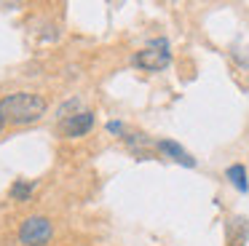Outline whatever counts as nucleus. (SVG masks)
<instances>
[{"mask_svg": "<svg viewBox=\"0 0 249 246\" xmlns=\"http://www.w3.org/2000/svg\"><path fill=\"white\" fill-rule=\"evenodd\" d=\"M46 112V99L30 91H19V94H8L6 99H0V118L3 123H14V126H24V123H35L43 118Z\"/></svg>", "mask_w": 249, "mask_h": 246, "instance_id": "f257e3e1", "label": "nucleus"}, {"mask_svg": "<svg viewBox=\"0 0 249 246\" xmlns=\"http://www.w3.org/2000/svg\"><path fill=\"white\" fill-rule=\"evenodd\" d=\"M54 235V228L46 217H30L24 219L22 230H19V241L24 246H46Z\"/></svg>", "mask_w": 249, "mask_h": 246, "instance_id": "f03ea898", "label": "nucleus"}, {"mask_svg": "<svg viewBox=\"0 0 249 246\" xmlns=\"http://www.w3.org/2000/svg\"><path fill=\"white\" fill-rule=\"evenodd\" d=\"M169 62H172V53H169L166 40H156V43H150V46L142 48V51L134 56V64H137V67L150 70V72H156V70H163Z\"/></svg>", "mask_w": 249, "mask_h": 246, "instance_id": "7ed1b4c3", "label": "nucleus"}, {"mask_svg": "<svg viewBox=\"0 0 249 246\" xmlns=\"http://www.w3.org/2000/svg\"><path fill=\"white\" fill-rule=\"evenodd\" d=\"M91 126H94V112L81 110V112H75V115H67L59 128H62L65 137H83V134L91 131Z\"/></svg>", "mask_w": 249, "mask_h": 246, "instance_id": "20e7f679", "label": "nucleus"}, {"mask_svg": "<svg viewBox=\"0 0 249 246\" xmlns=\"http://www.w3.org/2000/svg\"><path fill=\"white\" fill-rule=\"evenodd\" d=\"M228 233V244L231 246H244L249 241V219L247 217H233L225 228Z\"/></svg>", "mask_w": 249, "mask_h": 246, "instance_id": "39448f33", "label": "nucleus"}, {"mask_svg": "<svg viewBox=\"0 0 249 246\" xmlns=\"http://www.w3.org/2000/svg\"><path fill=\"white\" fill-rule=\"evenodd\" d=\"M158 147H161V153L172 155V158L177 160V163L188 166V169H193V166H196V158H190V153H185V150L179 147L177 142H172V139H163V142L158 144Z\"/></svg>", "mask_w": 249, "mask_h": 246, "instance_id": "423d86ee", "label": "nucleus"}, {"mask_svg": "<svg viewBox=\"0 0 249 246\" xmlns=\"http://www.w3.org/2000/svg\"><path fill=\"white\" fill-rule=\"evenodd\" d=\"M225 174H228V179H231V185L236 187V190L247 193V171H244V166L236 163V166H231Z\"/></svg>", "mask_w": 249, "mask_h": 246, "instance_id": "0eeeda50", "label": "nucleus"}, {"mask_svg": "<svg viewBox=\"0 0 249 246\" xmlns=\"http://www.w3.org/2000/svg\"><path fill=\"white\" fill-rule=\"evenodd\" d=\"M33 190H35V185H33V182L19 179V182H14V185H11V198H14V201H30Z\"/></svg>", "mask_w": 249, "mask_h": 246, "instance_id": "6e6552de", "label": "nucleus"}, {"mask_svg": "<svg viewBox=\"0 0 249 246\" xmlns=\"http://www.w3.org/2000/svg\"><path fill=\"white\" fill-rule=\"evenodd\" d=\"M107 131H113V134H124V123L110 121V123H107Z\"/></svg>", "mask_w": 249, "mask_h": 246, "instance_id": "1a4fd4ad", "label": "nucleus"}, {"mask_svg": "<svg viewBox=\"0 0 249 246\" xmlns=\"http://www.w3.org/2000/svg\"><path fill=\"white\" fill-rule=\"evenodd\" d=\"M0 128H3V118H0Z\"/></svg>", "mask_w": 249, "mask_h": 246, "instance_id": "9d476101", "label": "nucleus"}]
</instances>
